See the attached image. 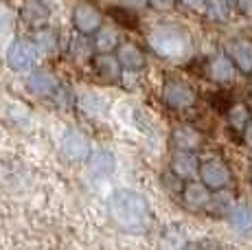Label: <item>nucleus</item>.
Returning a JSON list of instances; mask_svg holds the SVG:
<instances>
[{
    "instance_id": "4",
    "label": "nucleus",
    "mask_w": 252,
    "mask_h": 250,
    "mask_svg": "<svg viewBox=\"0 0 252 250\" xmlns=\"http://www.w3.org/2000/svg\"><path fill=\"white\" fill-rule=\"evenodd\" d=\"M232 174L224 160L220 158H211V160L202 162L200 167V182L206 185L211 191H224L230 185Z\"/></svg>"
},
{
    "instance_id": "11",
    "label": "nucleus",
    "mask_w": 252,
    "mask_h": 250,
    "mask_svg": "<svg viewBox=\"0 0 252 250\" xmlns=\"http://www.w3.org/2000/svg\"><path fill=\"white\" fill-rule=\"evenodd\" d=\"M27 88L35 97H53L57 93V88H60V81L48 70H33L27 79Z\"/></svg>"
},
{
    "instance_id": "34",
    "label": "nucleus",
    "mask_w": 252,
    "mask_h": 250,
    "mask_svg": "<svg viewBox=\"0 0 252 250\" xmlns=\"http://www.w3.org/2000/svg\"><path fill=\"white\" fill-rule=\"evenodd\" d=\"M244 141H246V145L248 147H252V121H250V125L244 129Z\"/></svg>"
},
{
    "instance_id": "1",
    "label": "nucleus",
    "mask_w": 252,
    "mask_h": 250,
    "mask_svg": "<svg viewBox=\"0 0 252 250\" xmlns=\"http://www.w3.org/2000/svg\"><path fill=\"white\" fill-rule=\"evenodd\" d=\"M110 219L127 233H143L152 224V209L145 195L132 189H119L108 200Z\"/></svg>"
},
{
    "instance_id": "29",
    "label": "nucleus",
    "mask_w": 252,
    "mask_h": 250,
    "mask_svg": "<svg viewBox=\"0 0 252 250\" xmlns=\"http://www.w3.org/2000/svg\"><path fill=\"white\" fill-rule=\"evenodd\" d=\"M211 242H189L184 244L182 250H211Z\"/></svg>"
},
{
    "instance_id": "35",
    "label": "nucleus",
    "mask_w": 252,
    "mask_h": 250,
    "mask_svg": "<svg viewBox=\"0 0 252 250\" xmlns=\"http://www.w3.org/2000/svg\"><path fill=\"white\" fill-rule=\"evenodd\" d=\"M237 2H239V0H228V4H230V7H237Z\"/></svg>"
},
{
    "instance_id": "12",
    "label": "nucleus",
    "mask_w": 252,
    "mask_h": 250,
    "mask_svg": "<svg viewBox=\"0 0 252 250\" xmlns=\"http://www.w3.org/2000/svg\"><path fill=\"white\" fill-rule=\"evenodd\" d=\"M171 143L178 152H195L202 145V134L191 125H178L171 132Z\"/></svg>"
},
{
    "instance_id": "25",
    "label": "nucleus",
    "mask_w": 252,
    "mask_h": 250,
    "mask_svg": "<svg viewBox=\"0 0 252 250\" xmlns=\"http://www.w3.org/2000/svg\"><path fill=\"white\" fill-rule=\"evenodd\" d=\"M81 108H84V112L92 114V117H99L105 110V101L103 97H96V94H86V97H81Z\"/></svg>"
},
{
    "instance_id": "8",
    "label": "nucleus",
    "mask_w": 252,
    "mask_h": 250,
    "mask_svg": "<svg viewBox=\"0 0 252 250\" xmlns=\"http://www.w3.org/2000/svg\"><path fill=\"white\" fill-rule=\"evenodd\" d=\"M62 154H64L68 160H84L90 156V141L86 138L84 132L79 129H68L62 138Z\"/></svg>"
},
{
    "instance_id": "27",
    "label": "nucleus",
    "mask_w": 252,
    "mask_h": 250,
    "mask_svg": "<svg viewBox=\"0 0 252 250\" xmlns=\"http://www.w3.org/2000/svg\"><path fill=\"white\" fill-rule=\"evenodd\" d=\"M11 22H13V16L7 7L0 4V33H4L7 29H11Z\"/></svg>"
},
{
    "instance_id": "30",
    "label": "nucleus",
    "mask_w": 252,
    "mask_h": 250,
    "mask_svg": "<svg viewBox=\"0 0 252 250\" xmlns=\"http://www.w3.org/2000/svg\"><path fill=\"white\" fill-rule=\"evenodd\" d=\"M237 9H239L244 16L252 18V0H239V2H237Z\"/></svg>"
},
{
    "instance_id": "28",
    "label": "nucleus",
    "mask_w": 252,
    "mask_h": 250,
    "mask_svg": "<svg viewBox=\"0 0 252 250\" xmlns=\"http://www.w3.org/2000/svg\"><path fill=\"white\" fill-rule=\"evenodd\" d=\"M173 2L176 0H149V7L158 9V11H169V9H173Z\"/></svg>"
},
{
    "instance_id": "22",
    "label": "nucleus",
    "mask_w": 252,
    "mask_h": 250,
    "mask_svg": "<svg viewBox=\"0 0 252 250\" xmlns=\"http://www.w3.org/2000/svg\"><path fill=\"white\" fill-rule=\"evenodd\" d=\"M230 4L228 0H208L206 7H204V13L208 20L213 22H226L230 18Z\"/></svg>"
},
{
    "instance_id": "5",
    "label": "nucleus",
    "mask_w": 252,
    "mask_h": 250,
    "mask_svg": "<svg viewBox=\"0 0 252 250\" xmlns=\"http://www.w3.org/2000/svg\"><path fill=\"white\" fill-rule=\"evenodd\" d=\"M7 64L18 73L31 70L37 64V49L31 40H13L7 49Z\"/></svg>"
},
{
    "instance_id": "9",
    "label": "nucleus",
    "mask_w": 252,
    "mask_h": 250,
    "mask_svg": "<svg viewBox=\"0 0 252 250\" xmlns=\"http://www.w3.org/2000/svg\"><path fill=\"white\" fill-rule=\"evenodd\" d=\"M200 167L202 162L197 160L195 152H176L169 162V171L180 176L182 180H191V178L200 176Z\"/></svg>"
},
{
    "instance_id": "6",
    "label": "nucleus",
    "mask_w": 252,
    "mask_h": 250,
    "mask_svg": "<svg viewBox=\"0 0 252 250\" xmlns=\"http://www.w3.org/2000/svg\"><path fill=\"white\" fill-rule=\"evenodd\" d=\"M72 25L81 35H96L101 31V11L90 2H79L72 11Z\"/></svg>"
},
{
    "instance_id": "31",
    "label": "nucleus",
    "mask_w": 252,
    "mask_h": 250,
    "mask_svg": "<svg viewBox=\"0 0 252 250\" xmlns=\"http://www.w3.org/2000/svg\"><path fill=\"white\" fill-rule=\"evenodd\" d=\"M92 49H94V46H90V44H86V42H81V40H79V42H75V49H72V51H77V53H79V55L88 57Z\"/></svg>"
},
{
    "instance_id": "21",
    "label": "nucleus",
    "mask_w": 252,
    "mask_h": 250,
    "mask_svg": "<svg viewBox=\"0 0 252 250\" xmlns=\"http://www.w3.org/2000/svg\"><path fill=\"white\" fill-rule=\"evenodd\" d=\"M250 110L246 103H235L228 108V125L237 132H244L246 127L250 125Z\"/></svg>"
},
{
    "instance_id": "10",
    "label": "nucleus",
    "mask_w": 252,
    "mask_h": 250,
    "mask_svg": "<svg viewBox=\"0 0 252 250\" xmlns=\"http://www.w3.org/2000/svg\"><path fill=\"white\" fill-rule=\"evenodd\" d=\"M211 189L202 182H189L184 185L182 191V204L187 206L189 211H206L208 204H211Z\"/></svg>"
},
{
    "instance_id": "2",
    "label": "nucleus",
    "mask_w": 252,
    "mask_h": 250,
    "mask_svg": "<svg viewBox=\"0 0 252 250\" xmlns=\"http://www.w3.org/2000/svg\"><path fill=\"white\" fill-rule=\"evenodd\" d=\"M147 42L152 51L164 60H182L193 49V40L189 31L180 25H173V22H160V25L152 27Z\"/></svg>"
},
{
    "instance_id": "24",
    "label": "nucleus",
    "mask_w": 252,
    "mask_h": 250,
    "mask_svg": "<svg viewBox=\"0 0 252 250\" xmlns=\"http://www.w3.org/2000/svg\"><path fill=\"white\" fill-rule=\"evenodd\" d=\"M110 16L125 29H136L138 27V18L134 13V9H123V7H112L110 9Z\"/></svg>"
},
{
    "instance_id": "23",
    "label": "nucleus",
    "mask_w": 252,
    "mask_h": 250,
    "mask_svg": "<svg viewBox=\"0 0 252 250\" xmlns=\"http://www.w3.org/2000/svg\"><path fill=\"white\" fill-rule=\"evenodd\" d=\"M237 202L232 200V195L228 191H215V195L211 198V204H208V211H213V213L217 215H226L228 218V213L232 211V206H235Z\"/></svg>"
},
{
    "instance_id": "33",
    "label": "nucleus",
    "mask_w": 252,
    "mask_h": 250,
    "mask_svg": "<svg viewBox=\"0 0 252 250\" xmlns=\"http://www.w3.org/2000/svg\"><path fill=\"white\" fill-rule=\"evenodd\" d=\"M125 2H127L129 9H143L149 4V0H125Z\"/></svg>"
},
{
    "instance_id": "16",
    "label": "nucleus",
    "mask_w": 252,
    "mask_h": 250,
    "mask_svg": "<svg viewBox=\"0 0 252 250\" xmlns=\"http://www.w3.org/2000/svg\"><path fill=\"white\" fill-rule=\"evenodd\" d=\"M235 64L230 62L228 55H217L211 60V64H208V77H211L215 84H230L232 79H235Z\"/></svg>"
},
{
    "instance_id": "14",
    "label": "nucleus",
    "mask_w": 252,
    "mask_h": 250,
    "mask_svg": "<svg viewBox=\"0 0 252 250\" xmlns=\"http://www.w3.org/2000/svg\"><path fill=\"white\" fill-rule=\"evenodd\" d=\"M22 18L33 29H42L51 18V9L44 0H27L22 7Z\"/></svg>"
},
{
    "instance_id": "20",
    "label": "nucleus",
    "mask_w": 252,
    "mask_h": 250,
    "mask_svg": "<svg viewBox=\"0 0 252 250\" xmlns=\"http://www.w3.org/2000/svg\"><path fill=\"white\" fill-rule=\"evenodd\" d=\"M31 42H33V46H35L37 51H42V53H53V51L57 49V33L53 31V29H48V27L35 29V33H33Z\"/></svg>"
},
{
    "instance_id": "7",
    "label": "nucleus",
    "mask_w": 252,
    "mask_h": 250,
    "mask_svg": "<svg viewBox=\"0 0 252 250\" xmlns=\"http://www.w3.org/2000/svg\"><path fill=\"white\" fill-rule=\"evenodd\" d=\"M226 55L244 75H252V42L246 37H232L226 42Z\"/></svg>"
},
{
    "instance_id": "32",
    "label": "nucleus",
    "mask_w": 252,
    "mask_h": 250,
    "mask_svg": "<svg viewBox=\"0 0 252 250\" xmlns=\"http://www.w3.org/2000/svg\"><path fill=\"white\" fill-rule=\"evenodd\" d=\"M180 2L184 4V7H189V9H204L208 0H180Z\"/></svg>"
},
{
    "instance_id": "15",
    "label": "nucleus",
    "mask_w": 252,
    "mask_h": 250,
    "mask_svg": "<svg viewBox=\"0 0 252 250\" xmlns=\"http://www.w3.org/2000/svg\"><path fill=\"white\" fill-rule=\"evenodd\" d=\"M228 224L232 230H237L239 235L252 233V206L248 202H237L228 213Z\"/></svg>"
},
{
    "instance_id": "13",
    "label": "nucleus",
    "mask_w": 252,
    "mask_h": 250,
    "mask_svg": "<svg viewBox=\"0 0 252 250\" xmlns=\"http://www.w3.org/2000/svg\"><path fill=\"white\" fill-rule=\"evenodd\" d=\"M92 66H94V73L108 84L121 81V77H123V66L116 55H96L92 60Z\"/></svg>"
},
{
    "instance_id": "3",
    "label": "nucleus",
    "mask_w": 252,
    "mask_h": 250,
    "mask_svg": "<svg viewBox=\"0 0 252 250\" xmlns=\"http://www.w3.org/2000/svg\"><path fill=\"white\" fill-rule=\"evenodd\" d=\"M162 99L171 110H187V108H191V105L195 103L197 93H195V88H193L191 84H187V81L171 79V81L164 84Z\"/></svg>"
},
{
    "instance_id": "17",
    "label": "nucleus",
    "mask_w": 252,
    "mask_h": 250,
    "mask_svg": "<svg viewBox=\"0 0 252 250\" xmlns=\"http://www.w3.org/2000/svg\"><path fill=\"white\" fill-rule=\"evenodd\" d=\"M116 57H119L121 66H123V70H140L145 66V53L138 49L136 44H132V42H127V44H121L119 51H116Z\"/></svg>"
},
{
    "instance_id": "18",
    "label": "nucleus",
    "mask_w": 252,
    "mask_h": 250,
    "mask_svg": "<svg viewBox=\"0 0 252 250\" xmlns=\"http://www.w3.org/2000/svg\"><path fill=\"white\" fill-rule=\"evenodd\" d=\"M114 167H116V160H114L112 152H108V150H94L88 156V169H90V174H94V176H99V178L110 176L114 171Z\"/></svg>"
},
{
    "instance_id": "19",
    "label": "nucleus",
    "mask_w": 252,
    "mask_h": 250,
    "mask_svg": "<svg viewBox=\"0 0 252 250\" xmlns=\"http://www.w3.org/2000/svg\"><path fill=\"white\" fill-rule=\"evenodd\" d=\"M94 51L99 55H112L114 51H119L121 46V37H119V31L112 27H103L99 33L94 35V42H92Z\"/></svg>"
},
{
    "instance_id": "26",
    "label": "nucleus",
    "mask_w": 252,
    "mask_h": 250,
    "mask_svg": "<svg viewBox=\"0 0 252 250\" xmlns=\"http://www.w3.org/2000/svg\"><path fill=\"white\" fill-rule=\"evenodd\" d=\"M162 187L167 191H184V185H182V178L176 176L173 171H167V174H162Z\"/></svg>"
}]
</instances>
